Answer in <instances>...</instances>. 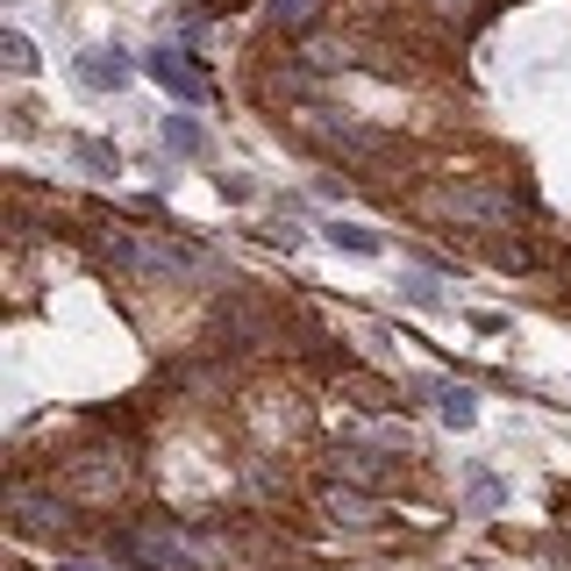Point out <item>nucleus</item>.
<instances>
[{
  "label": "nucleus",
  "mask_w": 571,
  "mask_h": 571,
  "mask_svg": "<svg viewBox=\"0 0 571 571\" xmlns=\"http://www.w3.org/2000/svg\"><path fill=\"white\" fill-rule=\"evenodd\" d=\"M108 558L137 564V571H193L201 558H193L186 529H179L172 515H150V521H129V529L108 536Z\"/></svg>",
  "instance_id": "f257e3e1"
},
{
  "label": "nucleus",
  "mask_w": 571,
  "mask_h": 571,
  "mask_svg": "<svg viewBox=\"0 0 571 571\" xmlns=\"http://www.w3.org/2000/svg\"><path fill=\"white\" fill-rule=\"evenodd\" d=\"M435 215L464 222V229H507L515 222V201L500 186H435Z\"/></svg>",
  "instance_id": "f03ea898"
},
{
  "label": "nucleus",
  "mask_w": 571,
  "mask_h": 571,
  "mask_svg": "<svg viewBox=\"0 0 571 571\" xmlns=\"http://www.w3.org/2000/svg\"><path fill=\"white\" fill-rule=\"evenodd\" d=\"M122 478H129V464H108V450H79L72 472H65V486L79 493V500H115Z\"/></svg>",
  "instance_id": "7ed1b4c3"
},
{
  "label": "nucleus",
  "mask_w": 571,
  "mask_h": 571,
  "mask_svg": "<svg viewBox=\"0 0 571 571\" xmlns=\"http://www.w3.org/2000/svg\"><path fill=\"white\" fill-rule=\"evenodd\" d=\"M143 65H150V79H158V86H164V94H172V100H207V79H201V72H193L186 57L172 51V43H164V51H150Z\"/></svg>",
  "instance_id": "20e7f679"
},
{
  "label": "nucleus",
  "mask_w": 571,
  "mask_h": 571,
  "mask_svg": "<svg viewBox=\"0 0 571 571\" xmlns=\"http://www.w3.org/2000/svg\"><path fill=\"white\" fill-rule=\"evenodd\" d=\"M328 464H336V478H351V486H386V478H400V464L386 457V450H365V443H343Z\"/></svg>",
  "instance_id": "39448f33"
},
{
  "label": "nucleus",
  "mask_w": 571,
  "mask_h": 571,
  "mask_svg": "<svg viewBox=\"0 0 571 571\" xmlns=\"http://www.w3.org/2000/svg\"><path fill=\"white\" fill-rule=\"evenodd\" d=\"M8 507H14V521H22L29 536H51V529H65V521H72L57 493H29V486H14V500H8Z\"/></svg>",
  "instance_id": "423d86ee"
},
{
  "label": "nucleus",
  "mask_w": 571,
  "mask_h": 571,
  "mask_svg": "<svg viewBox=\"0 0 571 571\" xmlns=\"http://www.w3.org/2000/svg\"><path fill=\"white\" fill-rule=\"evenodd\" d=\"M72 72H79V86H94V94H115V86L129 79V57L122 51H86Z\"/></svg>",
  "instance_id": "0eeeda50"
},
{
  "label": "nucleus",
  "mask_w": 571,
  "mask_h": 571,
  "mask_svg": "<svg viewBox=\"0 0 571 571\" xmlns=\"http://www.w3.org/2000/svg\"><path fill=\"white\" fill-rule=\"evenodd\" d=\"M322 515H328V521H371V500L336 478V486H322Z\"/></svg>",
  "instance_id": "6e6552de"
},
{
  "label": "nucleus",
  "mask_w": 571,
  "mask_h": 571,
  "mask_svg": "<svg viewBox=\"0 0 571 571\" xmlns=\"http://www.w3.org/2000/svg\"><path fill=\"white\" fill-rule=\"evenodd\" d=\"M435 414H443L450 429H472L478 422V394L472 386H435Z\"/></svg>",
  "instance_id": "1a4fd4ad"
},
{
  "label": "nucleus",
  "mask_w": 571,
  "mask_h": 571,
  "mask_svg": "<svg viewBox=\"0 0 571 571\" xmlns=\"http://www.w3.org/2000/svg\"><path fill=\"white\" fill-rule=\"evenodd\" d=\"M272 22L300 36V29H314V22H322V0H272Z\"/></svg>",
  "instance_id": "9d476101"
},
{
  "label": "nucleus",
  "mask_w": 571,
  "mask_h": 571,
  "mask_svg": "<svg viewBox=\"0 0 571 571\" xmlns=\"http://www.w3.org/2000/svg\"><path fill=\"white\" fill-rule=\"evenodd\" d=\"M328 244H336V250H357V258H379V236H371V229H357V222H336V229H328Z\"/></svg>",
  "instance_id": "9b49d317"
},
{
  "label": "nucleus",
  "mask_w": 571,
  "mask_h": 571,
  "mask_svg": "<svg viewBox=\"0 0 571 571\" xmlns=\"http://www.w3.org/2000/svg\"><path fill=\"white\" fill-rule=\"evenodd\" d=\"M164 150H179V158H193V150H201V129H193L186 115H164Z\"/></svg>",
  "instance_id": "f8f14e48"
},
{
  "label": "nucleus",
  "mask_w": 571,
  "mask_h": 571,
  "mask_svg": "<svg viewBox=\"0 0 571 571\" xmlns=\"http://www.w3.org/2000/svg\"><path fill=\"white\" fill-rule=\"evenodd\" d=\"M0 57H8V72H36V43L29 36H0Z\"/></svg>",
  "instance_id": "ddd939ff"
},
{
  "label": "nucleus",
  "mask_w": 571,
  "mask_h": 571,
  "mask_svg": "<svg viewBox=\"0 0 571 571\" xmlns=\"http://www.w3.org/2000/svg\"><path fill=\"white\" fill-rule=\"evenodd\" d=\"M493 258H500L507 272H529V265H536V250H529V244H500V250H493Z\"/></svg>",
  "instance_id": "4468645a"
},
{
  "label": "nucleus",
  "mask_w": 571,
  "mask_h": 571,
  "mask_svg": "<svg viewBox=\"0 0 571 571\" xmlns=\"http://www.w3.org/2000/svg\"><path fill=\"white\" fill-rule=\"evenodd\" d=\"M408 300H414V308H443V293H435V279H408Z\"/></svg>",
  "instance_id": "2eb2a0df"
},
{
  "label": "nucleus",
  "mask_w": 571,
  "mask_h": 571,
  "mask_svg": "<svg viewBox=\"0 0 571 571\" xmlns=\"http://www.w3.org/2000/svg\"><path fill=\"white\" fill-rule=\"evenodd\" d=\"M57 571H100V564H86V558H65V564H57Z\"/></svg>",
  "instance_id": "dca6fc26"
},
{
  "label": "nucleus",
  "mask_w": 571,
  "mask_h": 571,
  "mask_svg": "<svg viewBox=\"0 0 571 571\" xmlns=\"http://www.w3.org/2000/svg\"><path fill=\"white\" fill-rule=\"evenodd\" d=\"M435 8H472V0H435Z\"/></svg>",
  "instance_id": "f3484780"
}]
</instances>
